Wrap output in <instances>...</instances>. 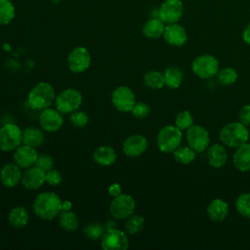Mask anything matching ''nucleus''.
Here are the masks:
<instances>
[{
    "label": "nucleus",
    "mask_w": 250,
    "mask_h": 250,
    "mask_svg": "<svg viewBox=\"0 0 250 250\" xmlns=\"http://www.w3.org/2000/svg\"><path fill=\"white\" fill-rule=\"evenodd\" d=\"M238 118L241 123L246 126H250V104H245L240 108Z\"/></svg>",
    "instance_id": "obj_41"
},
{
    "label": "nucleus",
    "mask_w": 250,
    "mask_h": 250,
    "mask_svg": "<svg viewBox=\"0 0 250 250\" xmlns=\"http://www.w3.org/2000/svg\"><path fill=\"white\" fill-rule=\"evenodd\" d=\"M147 148V140L145 136L135 134L131 135L123 143V152L129 157H138Z\"/></svg>",
    "instance_id": "obj_15"
},
{
    "label": "nucleus",
    "mask_w": 250,
    "mask_h": 250,
    "mask_svg": "<svg viewBox=\"0 0 250 250\" xmlns=\"http://www.w3.org/2000/svg\"><path fill=\"white\" fill-rule=\"evenodd\" d=\"M228 152L224 145L213 144L207 147L206 158L208 164L213 168H222L228 161Z\"/></svg>",
    "instance_id": "obj_20"
},
{
    "label": "nucleus",
    "mask_w": 250,
    "mask_h": 250,
    "mask_svg": "<svg viewBox=\"0 0 250 250\" xmlns=\"http://www.w3.org/2000/svg\"><path fill=\"white\" fill-rule=\"evenodd\" d=\"M116 151L109 146H102L95 149L93 153L94 161L101 166H110L116 160Z\"/></svg>",
    "instance_id": "obj_24"
},
{
    "label": "nucleus",
    "mask_w": 250,
    "mask_h": 250,
    "mask_svg": "<svg viewBox=\"0 0 250 250\" xmlns=\"http://www.w3.org/2000/svg\"><path fill=\"white\" fill-rule=\"evenodd\" d=\"M184 13V5L181 0H165L158 9V18L166 24L180 21Z\"/></svg>",
    "instance_id": "obj_13"
},
{
    "label": "nucleus",
    "mask_w": 250,
    "mask_h": 250,
    "mask_svg": "<svg viewBox=\"0 0 250 250\" xmlns=\"http://www.w3.org/2000/svg\"><path fill=\"white\" fill-rule=\"evenodd\" d=\"M104 231H105L104 228L99 223H90V224L86 225L85 228L83 229V232H84L85 236L92 240L102 238Z\"/></svg>",
    "instance_id": "obj_35"
},
{
    "label": "nucleus",
    "mask_w": 250,
    "mask_h": 250,
    "mask_svg": "<svg viewBox=\"0 0 250 250\" xmlns=\"http://www.w3.org/2000/svg\"><path fill=\"white\" fill-rule=\"evenodd\" d=\"M22 144V131L14 124L8 123L0 128V148L8 152L15 150Z\"/></svg>",
    "instance_id": "obj_6"
},
{
    "label": "nucleus",
    "mask_w": 250,
    "mask_h": 250,
    "mask_svg": "<svg viewBox=\"0 0 250 250\" xmlns=\"http://www.w3.org/2000/svg\"><path fill=\"white\" fill-rule=\"evenodd\" d=\"M183 133L175 125H166L162 127L156 137V144L161 152L171 153L181 146Z\"/></svg>",
    "instance_id": "obj_4"
},
{
    "label": "nucleus",
    "mask_w": 250,
    "mask_h": 250,
    "mask_svg": "<svg viewBox=\"0 0 250 250\" xmlns=\"http://www.w3.org/2000/svg\"><path fill=\"white\" fill-rule=\"evenodd\" d=\"M56 93L53 86L48 82H39L29 92L27 96L28 105L36 110H43L53 104Z\"/></svg>",
    "instance_id": "obj_3"
},
{
    "label": "nucleus",
    "mask_w": 250,
    "mask_h": 250,
    "mask_svg": "<svg viewBox=\"0 0 250 250\" xmlns=\"http://www.w3.org/2000/svg\"><path fill=\"white\" fill-rule=\"evenodd\" d=\"M108 193L110 196L112 197H115L117 195H119L120 193H122V188H121V186L117 183L115 184H112L109 186L108 188Z\"/></svg>",
    "instance_id": "obj_42"
},
{
    "label": "nucleus",
    "mask_w": 250,
    "mask_h": 250,
    "mask_svg": "<svg viewBox=\"0 0 250 250\" xmlns=\"http://www.w3.org/2000/svg\"><path fill=\"white\" fill-rule=\"evenodd\" d=\"M174 159L183 165L190 164L196 156V152L189 146H179L173 151Z\"/></svg>",
    "instance_id": "obj_30"
},
{
    "label": "nucleus",
    "mask_w": 250,
    "mask_h": 250,
    "mask_svg": "<svg viewBox=\"0 0 250 250\" xmlns=\"http://www.w3.org/2000/svg\"><path fill=\"white\" fill-rule=\"evenodd\" d=\"M37 158L38 153L35 147L24 144L22 146H18L14 152L15 163L19 165L21 168L27 169L31 166H34Z\"/></svg>",
    "instance_id": "obj_18"
},
{
    "label": "nucleus",
    "mask_w": 250,
    "mask_h": 250,
    "mask_svg": "<svg viewBox=\"0 0 250 250\" xmlns=\"http://www.w3.org/2000/svg\"><path fill=\"white\" fill-rule=\"evenodd\" d=\"M206 213L212 222H223L229 214V205L221 198L213 199L208 204Z\"/></svg>",
    "instance_id": "obj_22"
},
{
    "label": "nucleus",
    "mask_w": 250,
    "mask_h": 250,
    "mask_svg": "<svg viewBox=\"0 0 250 250\" xmlns=\"http://www.w3.org/2000/svg\"><path fill=\"white\" fill-rule=\"evenodd\" d=\"M111 102L114 107L121 112H129L134 107L136 97L134 92L127 86H118L111 94Z\"/></svg>",
    "instance_id": "obj_11"
},
{
    "label": "nucleus",
    "mask_w": 250,
    "mask_h": 250,
    "mask_svg": "<svg viewBox=\"0 0 250 250\" xmlns=\"http://www.w3.org/2000/svg\"><path fill=\"white\" fill-rule=\"evenodd\" d=\"M232 162L234 167L240 172L250 170V143L247 142L235 148L232 155Z\"/></svg>",
    "instance_id": "obj_21"
},
{
    "label": "nucleus",
    "mask_w": 250,
    "mask_h": 250,
    "mask_svg": "<svg viewBox=\"0 0 250 250\" xmlns=\"http://www.w3.org/2000/svg\"><path fill=\"white\" fill-rule=\"evenodd\" d=\"M62 180V174L57 170H50L46 172V183L50 186H57L61 184Z\"/></svg>",
    "instance_id": "obj_40"
},
{
    "label": "nucleus",
    "mask_w": 250,
    "mask_h": 250,
    "mask_svg": "<svg viewBox=\"0 0 250 250\" xmlns=\"http://www.w3.org/2000/svg\"><path fill=\"white\" fill-rule=\"evenodd\" d=\"M165 29V22L162 21L158 17H151L148 19L143 28V34L149 39H157L163 36Z\"/></svg>",
    "instance_id": "obj_23"
},
{
    "label": "nucleus",
    "mask_w": 250,
    "mask_h": 250,
    "mask_svg": "<svg viewBox=\"0 0 250 250\" xmlns=\"http://www.w3.org/2000/svg\"><path fill=\"white\" fill-rule=\"evenodd\" d=\"M16 8L11 0H0V25H7L15 19Z\"/></svg>",
    "instance_id": "obj_29"
},
{
    "label": "nucleus",
    "mask_w": 250,
    "mask_h": 250,
    "mask_svg": "<svg viewBox=\"0 0 250 250\" xmlns=\"http://www.w3.org/2000/svg\"><path fill=\"white\" fill-rule=\"evenodd\" d=\"M163 75H164L165 85L170 89L179 88L184 78L183 71L177 66H170L166 68Z\"/></svg>",
    "instance_id": "obj_26"
},
{
    "label": "nucleus",
    "mask_w": 250,
    "mask_h": 250,
    "mask_svg": "<svg viewBox=\"0 0 250 250\" xmlns=\"http://www.w3.org/2000/svg\"><path fill=\"white\" fill-rule=\"evenodd\" d=\"M144 82L146 87L152 90L161 89L165 85L163 73L157 70L147 71L144 76Z\"/></svg>",
    "instance_id": "obj_31"
},
{
    "label": "nucleus",
    "mask_w": 250,
    "mask_h": 250,
    "mask_svg": "<svg viewBox=\"0 0 250 250\" xmlns=\"http://www.w3.org/2000/svg\"><path fill=\"white\" fill-rule=\"evenodd\" d=\"M163 38L171 46L182 47L188 41V33L181 24L168 23L165 25Z\"/></svg>",
    "instance_id": "obj_17"
},
{
    "label": "nucleus",
    "mask_w": 250,
    "mask_h": 250,
    "mask_svg": "<svg viewBox=\"0 0 250 250\" xmlns=\"http://www.w3.org/2000/svg\"><path fill=\"white\" fill-rule=\"evenodd\" d=\"M69 120L73 126L82 128L88 124L89 116L84 111L75 110V111L71 112V114L69 116Z\"/></svg>",
    "instance_id": "obj_37"
},
{
    "label": "nucleus",
    "mask_w": 250,
    "mask_h": 250,
    "mask_svg": "<svg viewBox=\"0 0 250 250\" xmlns=\"http://www.w3.org/2000/svg\"><path fill=\"white\" fill-rule=\"evenodd\" d=\"M187 142L196 153L207 149L210 145V136L208 131L200 125H192L187 130Z\"/></svg>",
    "instance_id": "obj_9"
},
{
    "label": "nucleus",
    "mask_w": 250,
    "mask_h": 250,
    "mask_svg": "<svg viewBox=\"0 0 250 250\" xmlns=\"http://www.w3.org/2000/svg\"><path fill=\"white\" fill-rule=\"evenodd\" d=\"M193 125V117L188 110L180 111L175 118V126L180 130H188Z\"/></svg>",
    "instance_id": "obj_36"
},
{
    "label": "nucleus",
    "mask_w": 250,
    "mask_h": 250,
    "mask_svg": "<svg viewBox=\"0 0 250 250\" xmlns=\"http://www.w3.org/2000/svg\"><path fill=\"white\" fill-rule=\"evenodd\" d=\"M44 183H46V172L36 165L27 168L22 173L21 184L27 189H38Z\"/></svg>",
    "instance_id": "obj_16"
},
{
    "label": "nucleus",
    "mask_w": 250,
    "mask_h": 250,
    "mask_svg": "<svg viewBox=\"0 0 250 250\" xmlns=\"http://www.w3.org/2000/svg\"><path fill=\"white\" fill-rule=\"evenodd\" d=\"M59 225L66 231L76 230L79 227V221L75 213L69 211H62L59 214Z\"/></svg>",
    "instance_id": "obj_28"
},
{
    "label": "nucleus",
    "mask_w": 250,
    "mask_h": 250,
    "mask_svg": "<svg viewBox=\"0 0 250 250\" xmlns=\"http://www.w3.org/2000/svg\"><path fill=\"white\" fill-rule=\"evenodd\" d=\"M101 246L104 250H126L129 247V239L126 232L113 228L104 231Z\"/></svg>",
    "instance_id": "obj_10"
},
{
    "label": "nucleus",
    "mask_w": 250,
    "mask_h": 250,
    "mask_svg": "<svg viewBox=\"0 0 250 250\" xmlns=\"http://www.w3.org/2000/svg\"><path fill=\"white\" fill-rule=\"evenodd\" d=\"M82 95L76 89H65L55 99L56 107L62 113H71L82 104Z\"/></svg>",
    "instance_id": "obj_7"
},
{
    "label": "nucleus",
    "mask_w": 250,
    "mask_h": 250,
    "mask_svg": "<svg viewBox=\"0 0 250 250\" xmlns=\"http://www.w3.org/2000/svg\"><path fill=\"white\" fill-rule=\"evenodd\" d=\"M9 224L15 229H22L28 223V213L22 206L14 207L8 215Z\"/></svg>",
    "instance_id": "obj_25"
},
{
    "label": "nucleus",
    "mask_w": 250,
    "mask_h": 250,
    "mask_svg": "<svg viewBox=\"0 0 250 250\" xmlns=\"http://www.w3.org/2000/svg\"><path fill=\"white\" fill-rule=\"evenodd\" d=\"M131 112H132V114L136 118L144 119V118H146L149 114L150 106L147 104L144 103V102H139V103L135 104V105L132 108Z\"/></svg>",
    "instance_id": "obj_38"
},
{
    "label": "nucleus",
    "mask_w": 250,
    "mask_h": 250,
    "mask_svg": "<svg viewBox=\"0 0 250 250\" xmlns=\"http://www.w3.org/2000/svg\"><path fill=\"white\" fill-rule=\"evenodd\" d=\"M39 123L43 130L46 132H56L63 124L62 112L58 109L47 107L41 110L39 115Z\"/></svg>",
    "instance_id": "obj_14"
},
{
    "label": "nucleus",
    "mask_w": 250,
    "mask_h": 250,
    "mask_svg": "<svg viewBox=\"0 0 250 250\" xmlns=\"http://www.w3.org/2000/svg\"><path fill=\"white\" fill-rule=\"evenodd\" d=\"M192 72L201 79H208L219 71V61L212 55L204 54L196 57L191 63Z\"/></svg>",
    "instance_id": "obj_5"
},
{
    "label": "nucleus",
    "mask_w": 250,
    "mask_h": 250,
    "mask_svg": "<svg viewBox=\"0 0 250 250\" xmlns=\"http://www.w3.org/2000/svg\"><path fill=\"white\" fill-rule=\"evenodd\" d=\"M216 76H217V81L223 86H229L233 84L238 78L237 71L230 66H227L219 69Z\"/></svg>",
    "instance_id": "obj_33"
},
{
    "label": "nucleus",
    "mask_w": 250,
    "mask_h": 250,
    "mask_svg": "<svg viewBox=\"0 0 250 250\" xmlns=\"http://www.w3.org/2000/svg\"><path fill=\"white\" fill-rule=\"evenodd\" d=\"M145 218L141 215H131L125 223V232L128 234H137L145 228Z\"/></svg>",
    "instance_id": "obj_32"
},
{
    "label": "nucleus",
    "mask_w": 250,
    "mask_h": 250,
    "mask_svg": "<svg viewBox=\"0 0 250 250\" xmlns=\"http://www.w3.org/2000/svg\"><path fill=\"white\" fill-rule=\"evenodd\" d=\"M91 64L90 52L82 46L75 47L70 51L67 57V65L74 73L85 71Z\"/></svg>",
    "instance_id": "obj_12"
},
{
    "label": "nucleus",
    "mask_w": 250,
    "mask_h": 250,
    "mask_svg": "<svg viewBox=\"0 0 250 250\" xmlns=\"http://www.w3.org/2000/svg\"><path fill=\"white\" fill-rule=\"evenodd\" d=\"M136 208V201L135 199L127 194V193H120L119 195L113 197L112 201L109 205V212L112 218L116 220L127 219L131 216Z\"/></svg>",
    "instance_id": "obj_8"
},
{
    "label": "nucleus",
    "mask_w": 250,
    "mask_h": 250,
    "mask_svg": "<svg viewBox=\"0 0 250 250\" xmlns=\"http://www.w3.org/2000/svg\"><path fill=\"white\" fill-rule=\"evenodd\" d=\"M35 165L37 167H39L40 169H42L43 171L48 172V171L53 169L54 161H53V158L50 155H48V154H40V155H38V158L36 160Z\"/></svg>",
    "instance_id": "obj_39"
},
{
    "label": "nucleus",
    "mask_w": 250,
    "mask_h": 250,
    "mask_svg": "<svg viewBox=\"0 0 250 250\" xmlns=\"http://www.w3.org/2000/svg\"><path fill=\"white\" fill-rule=\"evenodd\" d=\"M44 141L43 132L35 127H28L22 131V144L37 147L42 145Z\"/></svg>",
    "instance_id": "obj_27"
},
{
    "label": "nucleus",
    "mask_w": 250,
    "mask_h": 250,
    "mask_svg": "<svg viewBox=\"0 0 250 250\" xmlns=\"http://www.w3.org/2000/svg\"><path fill=\"white\" fill-rule=\"evenodd\" d=\"M242 38L246 44L250 45V23L244 28L242 32Z\"/></svg>",
    "instance_id": "obj_43"
},
{
    "label": "nucleus",
    "mask_w": 250,
    "mask_h": 250,
    "mask_svg": "<svg viewBox=\"0 0 250 250\" xmlns=\"http://www.w3.org/2000/svg\"><path fill=\"white\" fill-rule=\"evenodd\" d=\"M32 209L40 219L51 221L62 212V200L57 193L44 191L35 197Z\"/></svg>",
    "instance_id": "obj_1"
},
{
    "label": "nucleus",
    "mask_w": 250,
    "mask_h": 250,
    "mask_svg": "<svg viewBox=\"0 0 250 250\" xmlns=\"http://www.w3.org/2000/svg\"><path fill=\"white\" fill-rule=\"evenodd\" d=\"M72 208V203L69 200L62 201V211H69Z\"/></svg>",
    "instance_id": "obj_44"
},
{
    "label": "nucleus",
    "mask_w": 250,
    "mask_h": 250,
    "mask_svg": "<svg viewBox=\"0 0 250 250\" xmlns=\"http://www.w3.org/2000/svg\"><path fill=\"white\" fill-rule=\"evenodd\" d=\"M22 173L16 163H7L0 170V181L7 188H14L21 182Z\"/></svg>",
    "instance_id": "obj_19"
},
{
    "label": "nucleus",
    "mask_w": 250,
    "mask_h": 250,
    "mask_svg": "<svg viewBox=\"0 0 250 250\" xmlns=\"http://www.w3.org/2000/svg\"><path fill=\"white\" fill-rule=\"evenodd\" d=\"M219 139L224 146L236 148L248 142L249 130L240 121L229 122L222 127L219 133Z\"/></svg>",
    "instance_id": "obj_2"
},
{
    "label": "nucleus",
    "mask_w": 250,
    "mask_h": 250,
    "mask_svg": "<svg viewBox=\"0 0 250 250\" xmlns=\"http://www.w3.org/2000/svg\"><path fill=\"white\" fill-rule=\"evenodd\" d=\"M235 208L242 217L250 220V192H243L238 195L235 201Z\"/></svg>",
    "instance_id": "obj_34"
}]
</instances>
